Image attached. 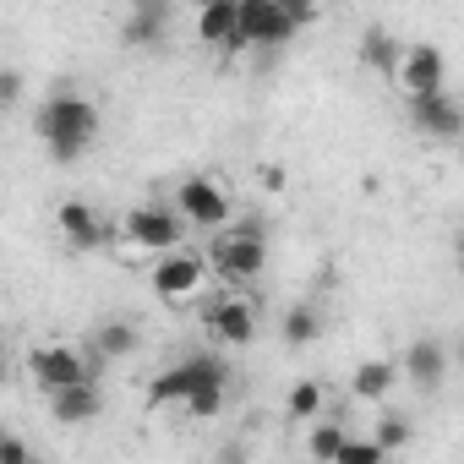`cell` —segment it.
Wrapping results in <instances>:
<instances>
[{
	"mask_svg": "<svg viewBox=\"0 0 464 464\" xmlns=\"http://www.w3.org/2000/svg\"><path fill=\"white\" fill-rule=\"evenodd\" d=\"M99 104L88 93H50L34 115V131L39 142L55 153V164H77L93 142H99Z\"/></svg>",
	"mask_w": 464,
	"mask_h": 464,
	"instance_id": "obj_1",
	"label": "cell"
},
{
	"mask_svg": "<svg viewBox=\"0 0 464 464\" xmlns=\"http://www.w3.org/2000/svg\"><path fill=\"white\" fill-rule=\"evenodd\" d=\"M208 263L224 285H257L263 268H268V229L257 218H229L224 229H213V241H208Z\"/></svg>",
	"mask_w": 464,
	"mask_h": 464,
	"instance_id": "obj_2",
	"label": "cell"
},
{
	"mask_svg": "<svg viewBox=\"0 0 464 464\" xmlns=\"http://www.w3.org/2000/svg\"><path fill=\"white\" fill-rule=\"evenodd\" d=\"M208 274H213L208 252L175 246V252H159V257H153L148 285H153V295H159L164 306H186V301H197V295L208 290Z\"/></svg>",
	"mask_w": 464,
	"mask_h": 464,
	"instance_id": "obj_3",
	"label": "cell"
},
{
	"mask_svg": "<svg viewBox=\"0 0 464 464\" xmlns=\"http://www.w3.org/2000/svg\"><path fill=\"white\" fill-rule=\"evenodd\" d=\"M208 382H229V366L218 355H186V361H175L169 372H159L148 382V410H186L191 393L208 388Z\"/></svg>",
	"mask_w": 464,
	"mask_h": 464,
	"instance_id": "obj_4",
	"label": "cell"
},
{
	"mask_svg": "<svg viewBox=\"0 0 464 464\" xmlns=\"http://www.w3.org/2000/svg\"><path fill=\"white\" fill-rule=\"evenodd\" d=\"M186 218L175 213V202H137L126 218H121V236H126V246H137V252H175V246H186Z\"/></svg>",
	"mask_w": 464,
	"mask_h": 464,
	"instance_id": "obj_5",
	"label": "cell"
},
{
	"mask_svg": "<svg viewBox=\"0 0 464 464\" xmlns=\"http://www.w3.org/2000/svg\"><path fill=\"white\" fill-rule=\"evenodd\" d=\"M169 202H175V213H180L191 229H208V236L236 218V197H229V186L213 180V175H186Z\"/></svg>",
	"mask_w": 464,
	"mask_h": 464,
	"instance_id": "obj_6",
	"label": "cell"
},
{
	"mask_svg": "<svg viewBox=\"0 0 464 464\" xmlns=\"http://www.w3.org/2000/svg\"><path fill=\"white\" fill-rule=\"evenodd\" d=\"M202 328H208L218 344L241 350V344H252V339L263 334V312H257L252 295H241V290H218L213 301H202Z\"/></svg>",
	"mask_w": 464,
	"mask_h": 464,
	"instance_id": "obj_7",
	"label": "cell"
},
{
	"mask_svg": "<svg viewBox=\"0 0 464 464\" xmlns=\"http://www.w3.org/2000/svg\"><path fill=\"white\" fill-rule=\"evenodd\" d=\"M28 377H34L39 393H55V388L88 382V377H93V361H88V350H77V344H34V350H28ZM93 382H99V377H93Z\"/></svg>",
	"mask_w": 464,
	"mask_h": 464,
	"instance_id": "obj_8",
	"label": "cell"
},
{
	"mask_svg": "<svg viewBox=\"0 0 464 464\" xmlns=\"http://www.w3.org/2000/svg\"><path fill=\"white\" fill-rule=\"evenodd\" d=\"M404 115H410V126H415L420 137H431V142H459V137H464V104H459L448 88H437V93H410V99H404Z\"/></svg>",
	"mask_w": 464,
	"mask_h": 464,
	"instance_id": "obj_9",
	"label": "cell"
},
{
	"mask_svg": "<svg viewBox=\"0 0 464 464\" xmlns=\"http://www.w3.org/2000/svg\"><path fill=\"white\" fill-rule=\"evenodd\" d=\"M295 34L301 28L279 0H241V50H285Z\"/></svg>",
	"mask_w": 464,
	"mask_h": 464,
	"instance_id": "obj_10",
	"label": "cell"
},
{
	"mask_svg": "<svg viewBox=\"0 0 464 464\" xmlns=\"http://www.w3.org/2000/svg\"><path fill=\"white\" fill-rule=\"evenodd\" d=\"M55 229H61V241H66L72 252H104V241H110L104 218H99L93 202H82V197H66V202L55 208Z\"/></svg>",
	"mask_w": 464,
	"mask_h": 464,
	"instance_id": "obj_11",
	"label": "cell"
},
{
	"mask_svg": "<svg viewBox=\"0 0 464 464\" xmlns=\"http://www.w3.org/2000/svg\"><path fill=\"white\" fill-rule=\"evenodd\" d=\"M393 82L404 88V99L410 93H437L448 82V55L437 44H404V61H399V77Z\"/></svg>",
	"mask_w": 464,
	"mask_h": 464,
	"instance_id": "obj_12",
	"label": "cell"
},
{
	"mask_svg": "<svg viewBox=\"0 0 464 464\" xmlns=\"http://www.w3.org/2000/svg\"><path fill=\"white\" fill-rule=\"evenodd\" d=\"M44 404H50V415H55L61 426H93V420L104 415V388L88 377V382H72V388L44 393Z\"/></svg>",
	"mask_w": 464,
	"mask_h": 464,
	"instance_id": "obj_13",
	"label": "cell"
},
{
	"mask_svg": "<svg viewBox=\"0 0 464 464\" xmlns=\"http://www.w3.org/2000/svg\"><path fill=\"white\" fill-rule=\"evenodd\" d=\"M197 39L208 50H241V0H202L197 6Z\"/></svg>",
	"mask_w": 464,
	"mask_h": 464,
	"instance_id": "obj_14",
	"label": "cell"
},
{
	"mask_svg": "<svg viewBox=\"0 0 464 464\" xmlns=\"http://www.w3.org/2000/svg\"><path fill=\"white\" fill-rule=\"evenodd\" d=\"M399 366H404V382H410V388L431 393V388H442V377H448V350H442V339H415Z\"/></svg>",
	"mask_w": 464,
	"mask_h": 464,
	"instance_id": "obj_15",
	"label": "cell"
},
{
	"mask_svg": "<svg viewBox=\"0 0 464 464\" xmlns=\"http://www.w3.org/2000/svg\"><path fill=\"white\" fill-rule=\"evenodd\" d=\"M355 55H361V66H366L372 77L393 82V77H399V61H404V44H399V39H393L388 28H366V34H361V50H355Z\"/></svg>",
	"mask_w": 464,
	"mask_h": 464,
	"instance_id": "obj_16",
	"label": "cell"
},
{
	"mask_svg": "<svg viewBox=\"0 0 464 464\" xmlns=\"http://www.w3.org/2000/svg\"><path fill=\"white\" fill-rule=\"evenodd\" d=\"M399 377H404V366H393V361H361L350 372V393L366 399V404H382V399H393Z\"/></svg>",
	"mask_w": 464,
	"mask_h": 464,
	"instance_id": "obj_17",
	"label": "cell"
},
{
	"mask_svg": "<svg viewBox=\"0 0 464 464\" xmlns=\"http://www.w3.org/2000/svg\"><path fill=\"white\" fill-rule=\"evenodd\" d=\"M164 34H169V12H137V6H126V17H121V44L126 50H159Z\"/></svg>",
	"mask_w": 464,
	"mask_h": 464,
	"instance_id": "obj_18",
	"label": "cell"
},
{
	"mask_svg": "<svg viewBox=\"0 0 464 464\" xmlns=\"http://www.w3.org/2000/svg\"><path fill=\"white\" fill-rule=\"evenodd\" d=\"M88 344H93L104 361H126V355H137V350H142V334H137V323L110 317V323H99V328L88 334Z\"/></svg>",
	"mask_w": 464,
	"mask_h": 464,
	"instance_id": "obj_19",
	"label": "cell"
},
{
	"mask_svg": "<svg viewBox=\"0 0 464 464\" xmlns=\"http://www.w3.org/2000/svg\"><path fill=\"white\" fill-rule=\"evenodd\" d=\"M323 410H328V388L317 382V377H301L290 393H285V420H323Z\"/></svg>",
	"mask_w": 464,
	"mask_h": 464,
	"instance_id": "obj_20",
	"label": "cell"
},
{
	"mask_svg": "<svg viewBox=\"0 0 464 464\" xmlns=\"http://www.w3.org/2000/svg\"><path fill=\"white\" fill-rule=\"evenodd\" d=\"M279 339H285L290 350H306L312 339H323V312L306 306V301H295V306L285 312V323H279Z\"/></svg>",
	"mask_w": 464,
	"mask_h": 464,
	"instance_id": "obj_21",
	"label": "cell"
},
{
	"mask_svg": "<svg viewBox=\"0 0 464 464\" xmlns=\"http://www.w3.org/2000/svg\"><path fill=\"white\" fill-rule=\"evenodd\" d=\"M344 437H350V431H344L339 420H323V426H312L306 453H312V459H339V453H344Z\"/></svg>",
	"mask_w": 464,
	"mask_h": 464,
	"instance_id": "obj_22",
	"label": "cell"
},
{
	"mask_svg": "<svg viewBox=\"0 0 464 464\" xmlns=\"http://www.w3.org/2000/svg\"><path fill=\"white\" fill-rule=\"evenodd\" d=\"M388 448L377 442V437H344V453H339V464H377Z\"/></svg>",
	"mask_w": 464,
	"mask_h": 464,
	"instance_id": "obj_23",
	"label": "cell"
},
{
	"mask_svg": "<svg viewBox=\"0 0 464 464\" xmlns=\"http://www.w3.org/2000/svg\"><path fill=\"white\" fill-rule=\"evenodd\" d=\"M218 410H224V382L197 388V393H191V404H186V415H197V420H208V415H218Z\"/></svg>",
	"mask_w": 464,
	"mask_h": 464,
	"instance_id": "obj_24",
	"label": "cell"
},
{
	"mask_svg": "<svg viewBox=\"0 0 464 464\" xmlns=\"http://www.w3.org/2000/svg\"><path fill=\"white\" fill-rule=\"evenodd\" d=\"M377 442H382L388 453L410 448V420H404V415H382V420H377Z\"/></svg>",
	"mask_w": 464,
	"mask_h": 464,
	"instance_id": "obj_25",
	"label": "cell"
},
{
	"mask_svg": "<svg viewBox=\"0 0 464 464\" xmlns=\"http://www.w3.org/2000/svg\"><path fill=\"white\" fill-rule=\"evenodd\" d=\"M279 6L295 17V28H312V23L323 17V0H279Z\"/></svg>",
	"mask_w": 464,
	"mask_h": 464,
	"instance_id": "obj_26",
	"label": "cell"
},
{
	"mask_svg": "<svg viewBox=\"0 0 464 464\" xmlns=\"http://www.w3.org/2000/svg\"><path fill=\"white\" fill-rule=\"evenodd\" d=\"M0 104H6V110L23 104V72H0Z\"/></svg>",
	"mask_w": 464,
	"mask_h": 464,
	"instance_id": "obj_27",
	"label": "cell"
},
{
	"mask_svg": "<svg viewBox=\"0 0 464 464\" xmlns=\"http://www.w3.org/2000/svg\"><path fill=\"white\" fill-rule=\"evenodd\" d=\"M0 464H28V442L23 437H0Z\"/></svg>",
	"mask_w": 464,
	"mask_h": 464,
	"instance_id": "obj_28",
	"label": "cell"
},
{
	"mask_svg": "<svg viewBox=\"0 0 464 464\" xmlns=\"http://www.w3.org/2000/svg\"><path fill=\"white\" fill-rule=\"evenodd\" d=\"M257 180H263V186H268V191H279V186H285V169H279V164H268V169H263V175H257Z\"/></svg>",
	"mask_w": 464,
	"mask_h": 464,
	"instance_id": "obj_29",
	"label": "cell"
},
{
	"mask_svg": "<svg viewBox=\"0 0 464 464\" xmlns=\"http://www.w3.org/2000/svg\"><path fill=\"white\" fill-rule=\"evenodd\" d=\"M126 6H137V12H169V0H126Z\"/></svg>",
	"mask_w": 464,
	"mask_h": 464,
	"instance_id": "obj_30",
	"label": "cell"
},
{
	"mask_svg": "<svg viewBox=\"0 0 464 464\" xmlns=\"http://www.w3.org/2000/svg\"><path fill=\"white\" fill-rule=\"evenodd\" d=\"M453 263L464 268V229H459V236H453Z\"/></svg>",
	"mask_w": 464,
	"mask_h": 464,
	"instance_id": "obj_31",
	"label": "cell"
},
{
	"mask_svg": "<svg viewBox=\"0 0 464 464\" xmlns=\"http://www.w3.org/2000/svg\"><path fill=\"white\" fill-rule=\"evenodd\" d=\"M459 366H464V339H459Z\"/></svg>",
	"mask_w": 464,
	"mask_h": 464,
	"instance_id": "obj_32",
	"label": "cell"
}]
</instances>
